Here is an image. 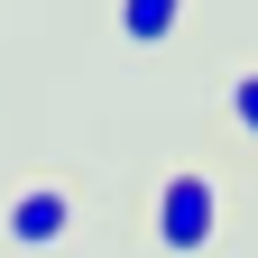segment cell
I'll list each match as a JSON object with an SVG mask.
<instances>
[{
	"label": "cell",
	"mask_w": 258,
	"mask_h": 258,
	"mask_svg": "<svg viewBox=\"0 0 258 258\" xmlns=\"http://www.w3.org/2000/svg\"><path fill=\"white\" fill-rule=\"evenodd\" d=\"M221 175H203V166H175L166 184H157V203H148V231H157V249L166 258H203L212 240H221Z\"/></svg>",
	"instance_id": "6da1fadb"
},
{
	"label": "cell",
	"mask_w": 258,
	"mask_h": 258,
	"mask_svg": "<svg viewBox=\"0 0 258 258\" xmlns=\"http://www.w3.org/2000/svg\"><path fill=\"white\" fill-rule=\"evenodd\" d=\"M74 184H19L10 203H0V240L10 249H64L74 240Z\"/></svg>",
	"instance_id": "7a4b0ae2"
},
{
	"label": "cell",
	"mask_w": 258,
	"mask_h": 258,
	"mask_svg": "<svg viewBox=\"0 0 258 258\" xmlns=\"http://www.w3.org/2000/svg\"><path fill=\"white\" fill-rule=\"evenodd\" d=\"M184 28V0H120V37L129 46H166Z\"/></svg>",
	"instance_id": "3957f363"
},
{
	"label": "cell",
	"mask_w": 258,
	"mask_h": 258,
	"mask_svg": "<svg viewBox=\"0 0 258 258\" xmlns=\"http://www.w3.org/2000/svg\"><path fill=\"white\" fill-rule=\"evenodd\" d=\"M231 129H240V139H258V64H249V74H231Z\"/></svg>",
	"instance_id": "277c9868"
}]
</instances>
